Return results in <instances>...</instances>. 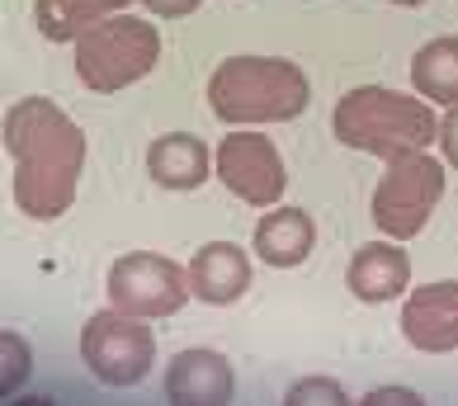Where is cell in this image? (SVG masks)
<instances>
[{
	"instance_id": "obj_1",
	"label": "cell",
	"mask_w": 458,
	"mask_h": 406,
	"mask_svg": "<svg viewBox=\"0 0 458 406\" xmlns=\"http://www.w3.org/2000/svg\"><path fill=\"white\" fill-rule=\"evenodd\" d=\"M5 151L14 161V203L33 223H53L76 203L86 171V132L53 99L29 95L5 109Z\"/></svg>"
},
{
	"instance_id": "obj_2",
	"label": "cell",
	"mask_w": 458,
	"mask_h": 406,
	"mask_svg": "<svg viewBox=\"0 0 458 406\" xmlns=\"http://www.w3.org/2000/svg\"><path fill=\"white\" fill-rule=\"evenodd\" d=\"M335 142L369 156H406V151H430L439 142V118L426 95H402L383 86H360L350 90L331 114Z\"/></svg>"
},
{
	"instance_id": "obj_3",
	"label": "cell",
	"mask_w": 458,
	"mask_h": 406,
	"mask_svg": "<svg viewBox=\"0 0 458 406\" xmlns=\"http://www.w3.org/2000/svg\"><path fill=\"white\" fill-rule=\"evenodd\" d=\"M312 80L284 57H227L208 76V109L217 123H288L308 109Z\"/></svg>"
},
{
	"instance_id": "obj_4",
	"label": "cell",
	"mask_w": 458,
	"mask_h": 406,
	"mask_svg": "<svg viewBox=\"0 0 458 406\" xmlns=\"http://www.w3.org/2000/svg\"><path fill=\"white\" fill-rule=\"evenodd\" d=\"M161 33L138 14H109L76 38V76L95 95H118L157 72Z\"/></svg>"
},
{
	"instance_id": "obj_5",
	"label": "cell",
	"mask_w": 458,
	"mask_h": 406,
	"mask_svg": "<svg viewBox=\"0 0 458 406\" xmlns=\"http://www.w3.org/2000/svg\"><path fill=\"white\" fill-rule=\"evenodd\" d=\"M445 199V161L430 151H406V156L387 161V175L373 190V227L393 241H411L426 232L430 213Z\"/></svg>"
},
{
	"instance_id": "obj_6",
	"label": "cell",
	"mask_w": 458,
	"mask_h": 406,
	"mask_svg": "<svg viewBox=\"0 0 458 406\" xmlns=\"http://www.w3.org/2000/svg\"><path fill=\"white\" fill-rule=\"evenodd\" d=\"M81 359L105 387H138L151 364H157V335H151L147 317H132L123 308L95 312L81 326Z\"/></svg>"
},
{
	"instance_id": "obj_7",
	"label": "cell",
	"mask_w": 458,
	"mask_h": 406,
	"mask_svg": "<svg viewBox=\"0 0 458 406\" xmlns=\"http://www.w3.org/2000/svg\"><path fill=\"white\" fill-rule=\"evenodd\" d=\"M190 269H180L171 256L157 250H128L109 265V302L132 317L161 321L175 317L190 302Z\"/></svg>"
},
{
	"instance_id": "obj_8",
	"label": "cell",
	"mask_w": 458,
	"mask_h": 406,
	"mask_svg": "<svg viewBox=\"0 0 458 406\" xmlns=\"http://www.w3.org/2000/svg\"><path fill=\"white\" fill-rule=\"evenodd\" d=\"M213 175L227 184V194H236L250 208H275L288 190L279 147L260 132H227L213 151Z\"/></svg>"
},
{
	"instance_id": "obj_9",
	"label": "cell",
	"mask_w": 458,
	"mask_h": 406,
	"mask_svg": "<svg viewBox=\"0 0 458 406\" xmlns=\"http://www.w3.org/2000/svg\"><path fill=\"white\" fill-rule=\"evenodd\" d=\"M402 335L420 354H454L458 350V279H435L406 293Z\"/></svg>"
},
{
	"instance_id": "obj_10",
	"label": "cell",
	"mask_w": 458,
	"mask_h": 406,
	"mask_svg": "<svg viewBox=\"0 0 458 406\" xmlns=\"http://www.w3.org/2000/svg\"><path fill=\"white\" fill-rule=\"evenodd\" d=\"M165 397L175 406H223L236 397V374L217 350H180L165 368Z\"/></svg>"
},
{
	"instance_id": "obj_11",
	"label": "cell",
	"mask_w": 458,
	"mask_h": 406,
	"mask_svg": "<svg viewBox=\"0 0 458 406\" xmlns=\"http://www.w3.org/2000/svg\"><path fill=\"white\" fill-rule=\"evenodd\" d=\"M345 283L360 302H393L411 289V260L393 236L387 241H364L345 269Z\"/></svg>"
},
{
	"instance_id": "obj_12",
	"label": "cell",
	"mask_w": 458,
	"mask_h": 406,
	"mask_svg": "<svg viewBox=\"0 0 458 406\" xmlns=\"http://www.w3.org/2000/svg\"><path fill=\"white\" fill-rule=\"evenodd\" d=\"M250 289V260L236 241H208L190 260V293L208 308H227Z\"/></svg>"
},
{
	"instance_id": "obj_13",
	"label": "cell",
	"mask_w": 458,
	"mask_h": 406,
	"mask_svg": "<svg viewBox=\"0 0 458 406\" xmlns=\"http://www.w3.org/2000/svg\"><path fill=\"white\" fill-rule=\"evenodd\" d=\"M147 175L161 184V190L190 194L203 180L213 175V151L203 147V138L194 132H165L147 147Z\"/></svg>"
},
{
	"instance_id": "obj_14",
	"label": "cell",
	"mask_w": 458,
	"mask_h": 406,
	"mask_svg": "<svg viewBox=\"0 0 458 406\" xmlns=\"http://www.w3.org/2000/svg\"><path fill=\"white\" fill-rule=\"evenodd\" d=\"M256 256L275 269H293L312 256L317 246V223L308 208H265V217L256 223V236H250Z\"/></svg>"
},
{
	"instance_id": "obj_15",
	"label": "cell",
	"mask_w": 458,
	"mask_h": 406,
	"mask_svg": "<svg viewBox=\"0 0 458 406\" xmlns=\"http://www.w3.org/2000/svg\"><path fill=\"white\" fill-rule=\"evenodd\" d=\"M132 0H33V20L47 43H76L90 24L123 14Z\"/></svg>"
},
{
	"instance_id": "obj_16",
	"label": "cell",
	"mask_w": 458,
	"mask_h": 406,
	"mask_svg": "<svg viewBox=\"0 0 458 406\" xmlns=\"http://www.w3.org/2000/svg\"><path fill=\"white\" fill-rule=\"evenodd\" d=\"M411 86L430 105H458V38H430L411 57Z\"/></svg>"
},
{
	"instance_id": "obj_17",
	"label": "cell",
	"mask_w": 458,
	"mask_h": 406,
	"mask_svg": "<svg viewBox=\"0 0 458 406\" xmlns=\"http://www.w3.org/2000/svg\"><path fill=\"white\" fill-rule=\"evenodd\" d=\"M29 374H33L29 341H24V335H14V331H5V335H0V393L14 397L29 383Z\"/></svg>"
},
{
	"instance_id": "obj_18",
	"label": "cell",
	"mask_w": 458,
	"mask_h": 406,
	"mask_svg": "<svg viewBox=\"0 0 458 406\" xmlns=\"http://www.w3.org/2000/svg\"><path fill=\"white\" fill-rule=\"evenodd\" d=\"M288 402H293V406H308V402L335 406V402H350V397H345V387L335 383V378H302V383L288 387Z\"/></svg>"
},
{
	"instance_id": "obj_19",
	"label": "cell",
	"mask_w": 458,
	"mask_h": 406,
	"mask_svg": "<svg viewBox=\"0 0 458 406\" xmlns=\"http://www.w3.org/2000/svg\"><path fill=\"white\" fill-rule=\"evenodd\" d=\"M439 151H445V165L458 171V105H449V114L439 118Z\"/></svg>"
},
{
	"instance_id": "obj_20",
	"label": "cell",
	"mask_w": 458,
	"mask_h": 406,
	"mask_svg": "<svg viewBox=\"0 0 458 406\" xmlns=\"http://www.w3.org/2000/svg\"><path fill=\"white\" fill-rule=\"evenodd\" d=\"M142 5L157 14V20H184V14H194L203 0H142Z\"/></svg>"
},
{
	"instance_id": "obj_21",
	"label": "cell",
	"mask_w": 458,
	"mask_h": 406,
	"mask_svg": "<svg viewBox=\"0 0 458 406\" xmlns=\"http://www.w3.org/2000/svg\"><path fill=\"white\" fill-rule=\"evenodd\" d=\"M364 402H369V406H383V402H420V393H416V387H369Z\"/></svg>"
},
{
	"instance_id": "obj_22",
	"label": "cell",
	"mask_w": 458,
	"mask_h": 406,
	"mask_svg": "<svg viewBox=\"0 0 458 406\" xmlns=\"http://www.w3.org/2000/svg\"><path fill=\"white\" fill-rule=\"evenodd\" d=\"M393 5H402V10H416V5H426V0H393Z\"/></svg>"
}]
</instances>
